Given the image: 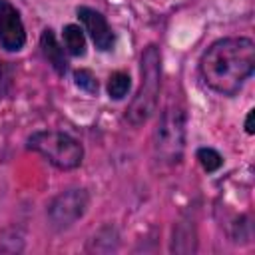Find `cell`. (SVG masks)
Listing matches in <instances>:
<instances>
[{
	"label": "cell",
	"mask_w": 255,
	"mask_h": 255,
	"mask_svg": "<svg viewBox=\"0 0 255 255\" xmlns=\"http://www.w3.org/2000/svg\"><path fill=\"white\" fill-rule=\"evenodd\" d=\"M253 116H255V112L251 110V112L247 114V120H245V131H247V133H253V131H255V128H253Z\"/></svg>",
	"instance_id": "2e32d148"
},
{
	"label": "cell",
	"mask_w": 255,
	"mask_h": 255,
	"mask_svg": "<svg viewBox=\"0 0 255 255\" xmlns=\"http://www.w3.org/2000/svg\"><path fill=\"white\" fill-rule=\"evenodd\" d=\"M153 147L161 161L179 163L185 149V112L179 104H169L157 122Z\"/></svg>",
	"instance_id": "3957f363"
},
{
	"label": "cell",
	"mask_w": 255,
	"mask_h": 255,
	"mask_svg": "<svg viewBox=\"0 0 255 255\" xmlns=\"http://www.w3.org/2000/svg\"><path fill=\"white\" fill-rule=\"evenodd\" d=\"M64 46H66V50H68L72 56H76V58L84 56V54H86L84 30H82L80 26H76V24H68V26L64 28Z\"/></svg>",
	"instance_id": "30bf717a"
},
{
	"label": "cell",
	"mask_w": 255,
	"mask_h": 255,
	"mask_svg": "<svg viewBox=\"0 0 255 255\" xmlns=\"http://www.w3.org/2000/svg\"><path fill=\"white\" fill-rule=\"evenodd\" d=\"M90 195L86 189H68L56 195L48 207V219L56 229L74 225L88 209Z\"/></svg>",
	"instance_id": "5b68a950"
},
{
	"label": "cell",
	"mask_w": 255,
	"mask_h": 255,
	"mask_svg": "<svg viewBox=\"0 0 255 255\" xmlns=\"http://www.w3.org/2000/svg\"><path fill=\"white\" fill-rule=\"evenodd\" d=\"M255 70V44L251 38H223L213 42L199 62L203 82L221 96H235Z\"/></svg>",
	"instance_id": "6da1fadb"
},
{
	"label": "cell",
	"mask_w": 255,
	"mask_h": 255,
	"mask_svg": "<svg viewBox=\"0 0 255 255\" xmlns=\"http://www.w3.org/2000/svg\"><path fill=\"white\" fill-rule=\"evenodd\" d=\"M24 249V235L16 227L0 231V253H20Z\"/></svg>",
	"instance_id": "8fae6325"
},
{
	"label": "cell",
	"mask_w": 255,
	"mask_h": 255,
	"mask_svg": "<svg viewBox=\"0 0 255 255\" xmlns=\"http://www.w3.org/2000/svg\"><path fill=\"white\" fill-rule=\"evenodd\" d=\"M26 32L20 12L8 2L0 0V46L8 52H18L24 48Z\"/></svg>",
	"instance_id": "8992f818"
},
{
	"label": "cell",
	"mask_w": 255,
	"mask_h": 255,
	"mask_svg": "<svg viewBox=\"0 0 255 255\" xmlns=\"http://www.w3.org/2000/svg\"><path fill=\"white\" fill-rule=\"evenodd\" d=\"M40 48H42V54L46 56V60L52 64V68L60 76H64L66 70H68V62H66V56H64L62 46L58 44V40H56V36H54V32L50 28H46L42 32V36H40Z\"/></svg>",
	"instance_id": "ba28073f"
},
{
	"label": "cell",
	"mask_w": 255,
	"mask_h": 255,
	"mask_svg": "<svg viewBox=\"0 0 255 255\" xmlns=\"http://www.w3.org/2000/svg\"><path fill=\"white\" fill-rule=\"evenodd\" d=\"M159 88H161V54L155 44H149L141 54L139 90L126 112V118L131 126H141L153 116L159 100Z\"/></svg>",
	"instance_id": "7a4b0ae2"
},
{
	"label": "cell",
	"mask_w": 255,
	"mask_h": 255,
	"mask_svg": "<svg viewBox=\"0 0 255 255\" xmlns=\"http://www.w3.org/2000/svg\"><path fill=\"white\" fill-rule=\"evenodd\" d=\"M10 88V70L8 66H4V62H0V94H4Z\"/></svg>",
	"instance_id": "9a60e30c"
},
{
	"label": "cell",
	"mask_w": 255,
	"mask_h": 255,
	"mask_svg": "<svg viewBox=\"0 0 255 255\" xmlns=\"http://www.w3.org/2000/svg\"><path fill=\"white\" fill-rule=\"evenodd\" d=\"M197 249L195 245V229L189 221L177 223L173 229V239H171V251L175 253H193Z\"/></svg>",
	"instance_id": "9c48e42d"
},
{
	"label": "cell",
	"mask_w": 255,
	"mask_h": 255,
	"mask_svg": "<svg viewBox=\"0 0 255 255\" xmlns=\"http://www.w3.org/2000/svg\"><path fill=\"white\" fill-rule=\"evenodd\" d=\"M129 86H131L129 76H128L126 72H116V74H112L110 80H108V94H110V98H114V100H122V98H126V94L129 92Z\"/></svg>",
	"instance_id": "7c38bea8"
},
{
	"label": "cell",
	"mask_w": 255,
	"mask_h": 255,
	"mask_svg": "<svg viewBox=\"0 0 255 255\" xmlns=\"http://www.w3.org/2000/svg\"><path fill=\"white\" fill-rule=\"evenodd\" d=\"M74 82L80 90H84L88 94H98V80L90 70H86V68L76 70L74 72Z\"/></svg>",
	"instance_id": "5bb4252c"
},
{
	"label": "cell",
	"mask_w": 255,
	"mask_h": 255,
	"mask_svg": "<svg viewBox=\"0 0 255 255\" xmlns=\"http://www.w3.org/2000/svg\"><path fill=\"white\" fill-rule=\"evenodd\" d=\"M28 147L38 151L58 169H74L84 159L82 143L64 131H36L28 137Z\"/></svg>",
	"instance_id": "277c9868"
},
{
	"label": "cell",
	"mask_w": 255,
	"mask_h": 255,
	"mask_svg": "<svg viewBox=\"0 0 255 255\" xmlns=\"http://www.w3.org/2000/svg\"><path fill=\"white\" fill-rule=\"evenodd\" d=\"M78 18L84 24L86 32L90 34V38L94 40L96 48H100L102 52H108V50L114 48L116 36H114V32H112V28H110V24H108V20H106L104 14H100L94 8L80 6L78 8Z\"/></svg>",
	"instance_id": "52a82bcc"
},
{
	"label": "cell",
	"mask_w": 255,
	"mask_h": 255,
	"mask_svg": "<svg viewBox=\"0 0 255 255\" xmlns=\"http://www.w3.org/2000/svg\"><path fill=\"white\" fill-rule=\"evenodd\" d=\"M197 159H199L201 167H203L207 173H213V171H217V169L223 165L221 153L215 151L213 147H199V149H197Z\"/></svg>",
	"instance_id": "4fadbf2b"
}]
</instances>
